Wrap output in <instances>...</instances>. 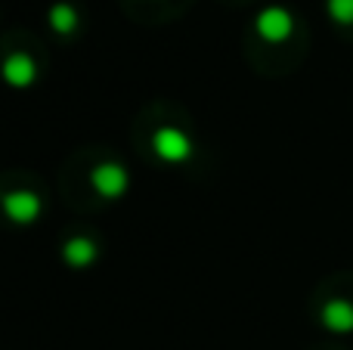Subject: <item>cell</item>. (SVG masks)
<instances>
[{
	"mask_svg": "<svg viewBox=\"0 0 353 350\" xmlns=\"http://www.w3.org/2000/svg\"><path fill=\"white\" fill-rule=\"evenodd\" d=\"M0 74H3V81L10 87H16V90H25V87H31L37 81V65H34V59H31L28 53H10L3 59V68H0Z\"/></svg>",
	"mask_w": 353,
	"mask_h": 350,
	"instance_id": "5",
	"label": "cell"
},
{
	"mask_svg": "<svg viewBox=\"0 0 353 350\" xmlns=\"http://www.w3.org/2000/svg\"><path fill=\"white\" fill-rule=\"evenodd\" d=\"M325 6L338 25H353V0H329Z\"/></svg>",
	"mask_w": 353,
	"mask_h": 350,
	"instance_id": "9",
	"label": "cell"
},
{
	"mask_svg": "<svg viewBox=\"0 0 353 350\" xmlns=\"http://www.w3.org/2000/svg\"><path fill=\"white\" fill-rule=\"evenodd\" d=\"M99 248L93 239H87V236H74V239H68L65 245H62V260H65L68 267H90L93 260H97Z\"/></svg>",
	"mask_w": 353,
	"mask_h": 350,
	"instance_id": "7",
	"label": "cell"
},
{
	"mask_svg": "<svg viewBox=\"0 0 353 350\" xmlns=\"http://www.w3.org/2000/svg\"><path fill=\"white\" fill-rule=\"evenodd\" d=\"M323 326L329 332H338V335H347L353 332V304L344 301V298H335L323 307Z\"/></svg>",
	"mask_w": 353,
	"mask_h": 350,
	"instance_id": "6",
	"label": "cell"
},
{
	"mask_svg": "<svg viewBox=\"0 0 353 350\" xmlns=\"http://www.w3.org/2000/svg\"><path fill=\"white\" fill-rule=\"evenodd\" d=\"M50 25H53V31L56 34H72V31H78V25H81V16H78V10H74L72 3H53L50 6Z\"/></svg>",
	"mask_w": 353,
	"mask_h": 350,
	"instance_id": "8",
	"label": "cell"
},
{
	"mask_svg": "<svg viewBox=\"0 0 353 350\" xmlns=\"http://www.w3.org/2000/svg\"><path fill=\"white\" fill-rule=\"evenodd\" d=\"M41 211H43V202L28 189H12L3 196V214L10 217L12 223L28 227V223H34L37 217H41Z\"/></svg>",
	"mask_w": 353,
	"mask_h": 350,
	"instance_id": "4",
	"label": "cell"
},
{
	"mask_svg": "<svg viewBox=\"0 0 353 350\" xmlns=\"http://www.w3.org/2000/svg\"><path fill=\"white\" fill-rule=\"evenodd\" d=\"M152 149L161 161L180 165V161H186L189 155H192V140H189L180 127H159L152 136Z\"/></svg>",
	"mask_w": 353,
	"mask_h": 350,
	"instance_id": "2",
	"label": "cell"
},
{
	"mask_svg": "<svg viewBox=\"0 0 353 350\" xmlns=\"http://www.w3.org/2000/svg\"><path fill=\"white\" fill-rule=\"evenodd\" d=\"M254 28L263 41L270 43H282L285 37H292L294 31V16L285 10V6H267V10L257 12Z\"/></svg>",
	"mask_w": 353,
	"mask_h": 350,
	"instance_id": "3",
	"label": "cell"
},
{
	"mask_svg": "<svg viewBox=\"0 0 353 350\" xmlns=\"http://www.w3.org/2000/svg\"><path fill=\"white\" fill-rule=\"evenodd\" d=\"M90 183L103 198H121L130 186V174L118 161H99L90 174Z\"/></svg>",
	"mask_w": 353,
	"mask_h": 350,
	"instance_id": "1",
	"label": "cell"
}]
</instances>
